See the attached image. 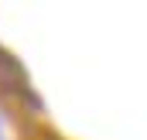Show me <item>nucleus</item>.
Returning a JSON list of instances; mask_svg holds the SVG:
<instances>
[{
    "label": "nucleus",
    "instance_id": "nucleus-1",
    "mask_svg": "<svg viewBox=\"0 0 147 140\" xmlns=\"http://www.w3.org/2000/svg\"><path fill=\"white\" fill-rule=\"evenodd\" d=\"M0 89L10 92V96H24L31 99V85H28V75H24V65L0 48Z\"/></svg>",
    "mask_w": 147,
    "mask_h": 140
}]
</instances>
